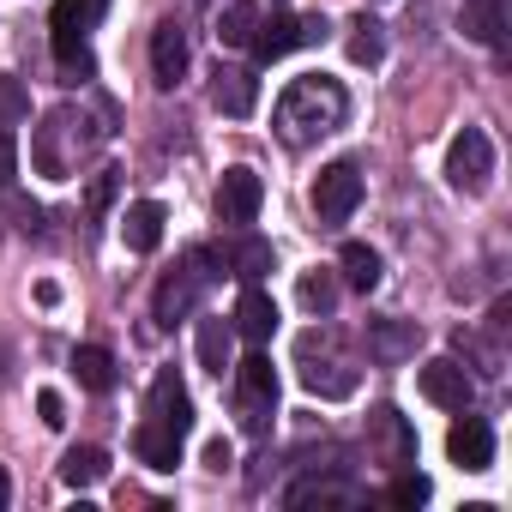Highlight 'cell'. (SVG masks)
Returning a JSON list of instances; mask_svg holds the SVG:
<instances>
[{
  "instance_id": "obj_1",
  "label": "cell",
  "mask_w": 512,
  "mask_h": 512,
  "mask_svg": "<svg viewBox=\"0 0 512 512\" xmlns=\"http://www.w3.org/2000/svg\"><path fill=\"white\" fill-rule=\"evenodd\" d=\"M103 139H109V115H103V109L61 103V109H49V115L31 127V163H37V175L67 181L85 157L103 151Z\"/></svg>"
},
{
  "instance_id": "obj_2",
  "label": "cell",
  "mask_w": 512,
  "mask_h": 512,
  "mask_svg": "<svg viewBox=\"0 0 512 512\" xmlns=\"http://www.w3.org/2000/svg\"><path fill=\"white\" fill-rule=\"evenodd\" d=\"M344 115H350L344 85L326 79V73H308V79H290V85H284V97H278V109H272V127H278V139H284L290 151H308V145L332 139V133L344 127Z\"/></svg>"
},
{
  "instance_id": "obj_3",
  "label": "cell",
  "mask_w": 512,
  "mask_h": 512,
  "mask_svg": "<svg viewBox=\"0 0 512 512\" xmlns=\"http://www.w3.org/2000/svg\"><path fill=\"white\" fill-rule=\"evenodd\" d=\"M296 356H302V386H308L314 398H350V392H356V380H362V362L344 350V338H338L332 326L302 332Z\"/></svg>"
},
{
  "instance_id": "obj_4",
  "label": "cell",
  "mask_w": 512,
  "mask_h": 512,
  "mask_svg": "<svg viewBox=\"0 0 512 512\" xmlns=\"http://www.w3.org/2000/svg\"><path fill=\"white\" fill-rule=\"evenodd\" d=\"M211 278H223L217 253H211V247H193L187 260L157 284V296H151V320H157V326H181V320L199 308V296H205V284H211Z\"/></svg>"
},
{
  "instance_id": "obj_5",
  "label": "cell",
  "mask_w": 512,
  "mask_h": 512,
  "mask_svg": "<svg viewBox=\"0 0 512 512\" xmlns=\"http://www.w3.org/2000/svg\"><path fill=\"white\" fill-rule=\"evenodd\" d=\"M272 410H278V368H272V356L260 344H253V356L235 368V416H241L247 434H266Z\"/></svg>"
},
{
  "instance_id": "obj_6",
  "label": "cell",
  "mask_w": 512,
  "mask_h": 512,
  "mask_svg": "<svg viewBox=\"0 0 512 512\" xmlns=\"http://www.w3.org/2000/svg\"><path fill=\"white\" fill-rule=\"evenodd\" d=\"M97 13H103V0H55V13H49V25H55V61H61L67 79H91L97 73V61L85 49V31L97 25Z\"/></svg>"
},
{
  "instance_id": "obj_7",
  "label": "cell",
  "mask_w": 512,
  "mask_h": 512,
  "mask_svg": "<svg viewBox=\"0 0 512 512\" xmlns=\"http://www.w3.org/2000/svg\"><path fill=\"white\" fill-rule=\"evenodd\" d=\"M356 205H362V169L356 163L320 169V181H314V217H320V229H344L356 217Z\"/></svg>"
},
{
  "instance_id": "obj_8",
  "label": "cell",
  "mask_w": 512,
  "mask_h": 512,
  "mask_svg": "<svg viewBox=\"0 0 512 512\" xmlns=\"http://www.w3.org/2000/svg\"><path fill=\"white\" fill-rule=\"evenodd\" d=\"M488 175H494V139H488L482 127H464V133L452 139V151H446V181H452L458 193H482Z\"/></svg>"
},
{
  "instance_id": "obj_9",
  "label": "cell",
  "mask_w": 512,
  "mask_h": 512,
  "mask_svg": "<svg viewBox=\"0 0 512 512\" xmlns=\"http://www.w3.org/2000/svg\"><path fill=\"white\" fill-rule=\"evenodd\" d=\"M416 386H422V398L440 404V410H470V398H476V374H470L458 356H434V362H422Z\"/></svg>"
},
{
  "instance_id": "obj_10",
  "label": "cell",
  "mask_w": 512,
  "mask_h": 512,
  "mask_svg": "<svg viewBox=\"0 0 512 512\" xmlns=\"http://www.w3.org/2000/svg\"><path fill=\"white\" fill-rule=\"evenodd\" d=\"M260 205H266V181L260 175L253 169H223V181H217V223L247 229L253 217H260Z\"/></svg>"
},
{
  "instance_id": "obj_11",
  "label": "cell",
  "mask_w": 512,
  "mask_h": 512,
  "mask_svg": "<svg viewBox=\"0 0 512 512\" xmlns=\"http://www.w3.org/2000/svg\"><path fill=\"white\" fill-rule=\"evenodd\" d=\"M187 61H193L187 25H181V19H163V25L151 31V79H157L163 91H175V85L187 79Z\"/></svg>"
},
{
  "instance_id": "obj_12",
  "label": "cell",
  "mask_w": 512,
  "mask_h": 512,
  "mask_svg": "<svg viewBox=\"0 0 512 512\" xmlns=\"http://www.w3.org/2000/svg\"><path fill=\"white\" fill-rule=\"evenodd\" d=\"M368 452H374L380 464L404 470V464H416V428H410L392 404H380V410L368 416Z\"/></svg>"
},
{
  "instance_id": "obj_13",
  "label": "cell",
  "mask_w": 512,
  "mask_h": 512,
  "mask_svg": "<svg viewBox=\"0 0 512 512\" xmlns=\"http://www.w3.org/2000/svg\"><path fill=\"white\" fill-rule=\"evenodd\" d=\"M362 344H368V362H380V368H398V362H410V356H416V344H422V326H416V320H398V314H386V320H368Z\"/></svg>"
},
{
  "instance_id": "obj_14",
  "label": "cell",
  "mask_w": 512,
  "mask_h": 512,
  "mask_svg": "<svg viewBox=\"0 0 512 512\" xmlns=\"http://www.w3.org/2000/svg\"><path fill=\"white\" fill-rule=\"evenodd\" d=\"M145 416L151 422H163L169 434H193V398H187V386H181V374L175 368H163L157 380H151V392H145Z\"/></svg>"
},
{
  "instance_id": "obj_15",
  "label": "cell",
  "mask_w": 512,
  "mask_h": 512,
  "mask_svg": "<svg viewBox=\"0 0 512 512\" xmlns=\"http://www.w3.org/2000/svg\"><path fill=\"white\" fill-rule=\"evenodd\" d=\"M368 488L350 482V476H332V470H308L302 482L284 488V506H362Z\"/></svg>"
},
{
  "instance_id": "obj_16",
  "label": "cell",
  "mask_w": 512,
  "mask_h": 512,
  "mask_svg": "<svg viewBox=\"0 0 512 512\" xmlns=\"http://www.w3.org/2000/svg\"><path fill=\"white\" fill-rule=\"evenodd\" d=\"M217 253V266H223V278H241V284H260L266 272H272V241H260V235H229L223 247H211Z\"/></svg>"
},
{
  "instance_id": "obj_17",
  "label": "cell",
  "mask_w": 512,
  "mask_h": 512,
  "mask_svg": "<svg viewBox=\"0 0 512 512\" xmlns=\"http://www.w3.org/2000/svg\"><path fill=\"white\" fill-rule=\"evenodd\" d=\"M446 452H452V464H464V470H488V464H494V428H488L482 416L458 410V422H452V434H446Z\"/></svg>"
},
{
  "instance_id": "obj_18",
  "label": "cell",
  "mask_w": 512,
  "mask_h": 512,
  "mask_svg": "<svg viewBox=\"0 0 512 512\" xmlns=\"http://www.w3.org/2000/svg\"><path fill=\"white\" fill-rule=\"evenodd\" d=\"M229 326H235V338H247V344H266V338L278 332V302H272L260 284H241Z\"/></svg>"
},
{
  "instance_id": "obj_19",
  "label": "cell",
  "mask_w": 512,
  "mask_h": 512,
  "mask_svg": "<svg viewBox=\"0 0 512 512\" xmlns=\"http://www.w3.org/2000/svg\"><path fill=\"white\" fill-rule=\"evenodd\" d=\"M211 103H217L229 121L253 115V103H260V79H253V67H217V73H211Z\"/></svg>"
},
{
  "instance_id": "obj_20",
  "label": "cell",
  "mask_w": 512,
  "mask_h": 512,
  "mask_svg": "<svg viewBox=\"0 0 512 512\" xmlns=\"http://www.w3.org/2000/svg\"><path fill=\"white\" fill-rule=\"evenodd\" d=\"M253 61L260 67H272V61H284L290 49H302V19L296 13H272V19H260V31H253Z\"/></svg>"
},
{
  "instance_id": "obj_21",
  "label": "cell",
  "mask_w": 512,
  "mask_h": 512,
  "mask_svg": "<svg viewBox=\"0 0 512 512\" xmlns=\"http://www.w3.org/2000/svg\"><path fill=\"white\" fill-rule=\"evenodd\" d=\"M163 223H169V211H163L157 199H139V205H127V217H121V235H127V247H133V253H157V241H163Z\"/></svg>"
},
{
  "instance_id": "obj_22",
  "label": "cell",
  "mask_w": 512,
  "mask_h": 512,
  "mask_svg": "<svg viewBox=\"0 0 512 512\" xmlns=\"http://www.w3.org/2000/svg\"><path fill=\"white\" fill-rule=\"evenodd\" d=\"M133 452H139V464H151V470H175L181 464V434H169L163 422H139L133 428Z\"/></svg>"
},
{
  "instance_id": "obj_23",
  "label": "cell",
  "mask_w": 512,
  "mask_h": 512,
  "mask_svg": "<svg viewBox=\"0 0 512 512\" xmlns=\"http://www.w3.org/2000/svg\"><path fill=\"white\" fill-rule=\"evenodd\" d=\"M452 350H458V362H464L470 374H482V380H500V374H506V350H500V338L458 332V338H452Z\"/></svg>"
},
{
  "instance_id": "obj_24",
  "label": "cell",
  "mask_w": 512,
  "mask_h": 512,
  "mask_svg": "<svg viewBox=\"0 0 512 512\" xmlns=\"http://www.w3.org/2000/svg\"><path fill=\"white\" fill-rule=\"evenodd\" d=\"M338 284H350V290H380V253L368 247V241H344V253H338Z\"/></svg>"
},
{
  "instance_id": "obj_25",
  "label": "cell",
  "mask_w": 512,
  "mask_h": 512,
  "mask_svg": "<svg viewBox=\"0 0 512 512\" xmlns=\"http://www.w3.org/2000/svg\"><path fill=\"white\" fill-rule=\"evenodd\" d=\"M229 350H235V326H229V320H217V314H205V320H199V368H211V374L223 380Z\"/></svg>"
},
{
  "instance_id": "obj_26",
  "label": "cell",
  "mask_w": 512,
  "mask_h": 512,
  "mask_svg": "<svg viewBox=\"0 0 512 512\" xmlns=\"http://www.w3.org/2000/svg\"><path fill=\"white\" fill-rule=\"evenodd\" d=\"M73 374H79L85 392H115V380H121V374H115V356H109L103 344H79V350H73Z\"/></svg>"
},
{
  "instance_id": "obj_27",
  "label": "cell",
  "mask_w": 512,
  "mask_h": 512,
  "mask_svg": "<svg viewBox=\"0 0 512 512\" xmlns=\"http://www.w3.org/2000/svg\"><path fill=\"white\" fill-rule=\"evenodd\" d=\"M109 476V452L103 446H67V458H61V482L67 488H97Z\"/></svg>"
},
{
  "instance_id": "obj_28",
  "label": "cell",
  "mask_w": 512,
  "mask_h": 512,
  "mask_svg": "<svg viewBox=\"0 0 512 512\" xmlns=\"http://www.w3.org/2000/svg\"><path fill=\"white\" fill-rule=\"evenodd\" d=\"M253 31H260V7H253V0H229V7L217 13V43L223 49H247Z\"/></svg>"
},
{
  "instance_id": "obj_29",
  "label": "cell",
  "mask_w": 512,
  "mask_h": 512,
  "mask_svg": "<svg viewBox=\"0 0 512 512\" xmlns=\"http://www.w3.org/2000/svg\"><path fill=\"white\" fill-rule=\"evenodd\" d=\"M338 296H344V284H338V272H302V308H308L314 320H332V308H338Z\"/></svg>"
},
{
  "instance_id": "obj_30",
  "label": "cell",
  "mask_w": 512,
  "mask_h": 512,
  "mask_svg": "<svg viewBox=\"0 0 512 512\" xmlns=\"http://www.w3.org/2000/svg\"><path fill=\"white\" fill-rule=\"evenodd\" d=\"M380 55H386V25H380L374 13H362V19L350 25V61H356V67H374Z\"/></svg>"
},
{
  "instance_id": "obj_31",
  "label": "cell",
  "mask_w": 512,
  "mask_h": 512,
  "mask_svg": "<svg viewBox=\"0 0 512 512\" xmlns=\"http://www.w3.org/2000/svg\"><path fill=\"white\" fill-rule=\"evenodd\" d=\"M500 0H464V37H476V43H500Z\"/></svg>"
},
{
  "instance_id": "obj_32",
  "label": "cell",
  "mask_w": 512,
  "mask_h": 512,
  "mask_svg": "<svg viewBox=\"0 0 512 512\" xmlns=\"http://www.w3.org/2000/svg\"><path fill=\"white\" fill-rule=\"evenodd\" d=\"M428 494H434V488H428V476H422L416 464H404V470L392 476V488H386V500H392V506H404V512L428 506Z\"/></svg>"
},
{
  "instance_id": "obj_33",
  "label": "cell",
  "mask_w": 512,
  "mask_h": 512,
  "mask_svg": "<svg viewBox=\"0 0 512 512\" xmlns=\"http://www.w3.org/2000/svg\"><path fill=\"white\" fill-rule=\"evenodd\" d=\"M115 187H121V169H97V175H91V193H85V211L103 217L109 199H115Z\"/></svg>"
},
{
  "instance_id": "obj_34",
  "label": "cell",
  "mask_w": 512,
  "mask_h": 512,
  "mask_svg": "<svg viewBox=\"0 0 512 512\" xmlns=\"http://www.w3.org/2000/svg\"><path fill=\"white\" fill-rule=\"evenodd\" d=\"M13 175H19V139L7 127V133H0V193H13Z\"/></svg>"
},
{
  "instance_id": "obj_35",
  "label": "cell",
  "mask_w": 512,
  "mask_h": 512,
  "mask_svg": "<svg viewBox=\"0 0 512 512\" xmlns=\"http://www.w3.org/2000/svg\"><path fill=\"white\" fill-rule=\"evenodd\" d=\"M19 115H25V97H19V85H13V79H0V133H7Z\"/></svg>"
},
{
  "instance_id": "obj_36",
  "label": "cell",
  "mask_w": 512,
  "mask_h": 512,
  "mask_svg": "<svg viewBox=\"0 0 512 512\" xmlns=\"http://www.w3.org/2000/svg\"><path fill=\"white\" fill-rule=\"evenodd\" d=\"M37 410H43V422H49V428H61V422H67V404H61V392H37Z\"/></svg>"
},
{
  "instance_id": "obj_37",
  "label": "cell",
  "mask_w": 512,
  "mask_h": 512,
  "mask_svg": "<svg viewBox=\"0 0 512 512\" xmlns=\"http://www.w3.org/2000/svg\"><path fill=\"white\" fill-rule=\"evenodd\" d=\"M326 37H332V25H326L320 13H308V19H302V49H314V43H326Z\"/></svg>"
},
{
  "instance_id": "obj_38",
  "label": "cell",
  "mask_w": 512,
  "mask_h": 512,
  "mask_svg": "<svg viewBox=\"0 0 512 512\" xmlns=\"http://www.w3.org/2000/svg\"><path fill=\"white\" fill-rule=\"evenodd\" d=\"M205 464H211V470H229V464H235L229 440H211V446H205Z\"/></svg>"
},
{
  "instance_id": "obj_39",
  "label": "cell",
  "mask_w": 512,
  "mask_h": 512,
  "mask_svg": "<svg viewBox=\"0 0 512 512\" xmlns=\"http://www.w3.org/2000/svg\"><path fill=\"white\" fill-rule=\"evenodd\" d=\"M7 380H13V344L0 338V386H7Z\"/></svg>"
},
{
  "instance_id": "obj_40",
  "label": "cell",
  "mask_w": 512,
  "mask_h": 512,
  "mask_svg": "<svg viewBox=\"0 0 512 512\" xmlns=\"http://www.w3.org/2000/svg\"><path fill=\"white\" fill-rule=\"evenodd\" d=\"M7 500H13V476L0 470V512H7Z\"/></svg>"
}]
</instances>
